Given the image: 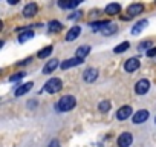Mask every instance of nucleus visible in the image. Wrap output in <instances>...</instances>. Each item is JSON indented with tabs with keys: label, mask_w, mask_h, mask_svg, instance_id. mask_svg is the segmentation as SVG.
Listing matches in <instances>:
<instances>
[{
	"label": "nucleus",
	"mask_w": 156,
	"mask_h": 147,
	"mask_svg": "<svg viewBox=\"0 0 156 147\" xmlns=\"http://www.w3.org/2000/svg\"><path fill=\"white\" fill-rule=\"evenodd\" d=\"M104 11H106V14H109V16H116V14L121 13V5H119V3H109Z\"/></svg>",
	"instance_id": "dca6fc26"
},
{
	"label": "nucleus",
	"mask_w": 156,
	"mask_h": 147,
	"mask_svg": "<svg viewBox=\"0 0 156 147\" xmlns=\"http://www.w3.org/2000/svg\"><path fill=\"white\" fill-rule=\"evenodd\" d=\"M81 34V28L80 26H72L69 29V32L66 34V41H73L78 38V35Z\"/></svg>",
	"instance_id": "9b49d317"
},
{
	"label": "nucleus",
	"mask_w": 156,
	"mask_h": 147,
	"mask_svg": "<svg viewBox=\"0 0 156 147\" xmlns=\"http://www.w3.org/2000/svg\"><path fill=\"white\" fill-rule=\"evenodd\" d=\"M147 25H148V22H147V20H139V22H138V23H136V25L132 28V34H133V35L141 34V31H142Z\"/></svg>",
	"instance_id": "a211bd4d"
},
{
	"label": "nucleus",
	"mask_w": 156,
	"mask_h": 147,
	"mask_svg": "<svg viewBox=\"0 0 156 147\" xmlns=\"http://www.w3.org/2000/svg\"><path fill=\"white\" fill-rule=\"evenodd\" d=\"M154 55H156V46H153L147 51V57H154Z\"/></svg>",
	"instance_id": "cd10ccee"
},
{
	"label": "nucleus",
	"mask_w": 156,
	"mask_h": 147,
	"mask_svg": "<svg viewBox=\"0 0 156 147\" xmlns=\"http://www.w3.org/2000/svg\"><path fill=\"white\" fill-rule=\"evenodd\" d=\"M148 48H151V41H150V40H147V41H141L139 46H138V51L144 52V51H147Z\"/></svg>",
	"instance_id": "a878e982"
},
{
	"label": "nucleus",
	"mask_w": 156,
	"mask_h": 147,
	"mask_svg": "<svg viewBox=\"0 0 156 147\" xmlns=\"http://www.w3.org/2000/svg\"><path fill=\"white\" fill-rule=\"evenodd\" d=\"M150 91V81L147 78H141L136 84H135V92L138 95H144Z\"/></svg>",
	"instance_id": "7ed1b4c3"
},
{
	"label": "nucleus",
	"mask_w": 156,
	"mask_h": 147,
	"mask_svg": "<svg viewBox=\"0 0 156 147\" xmlns=\"http://www.w3.org/2000/svg\"><path fill=\"white\" fill-rule=\"evenodd\" d=\"M130 115H132V107H130V106H122V107H119L118 112H116V118H118L119 121L127 120Z\"/></svg>",
	"instance_id": "1a4fd4ad"
},
{
	"label": "nucleus",
	"mask_w": 156,
	"mask_h": 147,
	"mask_svg": "<svg viewBox=\"0 0 156 147\" xmlns=\"http://www.w3.org/2000/svg\"><path fill=\"white\" fill-rule=\"evenodd\" d=\"M48 147H60V141H58V139H52Z\"/></svg>",
	"instance_id": "c85d7f7f"
},
{
	"label": "nucleus",
	"mask_w": 156,
	"mask_h": 147,
	"mask_svg": "<svg viewBox=\"0 0 156 147\" xmlns=\"http://www.w3.org/2000/svg\"><path fill=\"white\" fill-rule=\"evenodd\" d=\"M116 32V25H113V23H107L103 29H101V34L103 35H112V34H115Z\"/></svg>",
	"instance_id": "6ab92c4d"
},
{
	"label": "nucleus",
	"mask_w": 156,
	"mask_h": 147,
	"mask_svg": "<svg viewBox=\"0 0 156 147\" xmlns=\"http://www.w3.org/2000/svg\"><path fill=\"white\" fill-rule=\"evenodd\" d=\"M61 28H63L61 23L57 22V20H52V22L48 25V31H49V32H57V31H60Z\"/></svg>",
	"instance_id": "412c9836"
},
{
	"label": "nucleus",
	"mask_w": 156,
	"mask_h": 147,
	"mask_svg": "<svg viewBox=\"0 0 156 147\" xmlns=\"http://www.w3.org/2000/svg\"><path fill=\"white\" fill-rule=\"evenodd\" d=\"M81 63H83V58H78V57L69 58V60H66V61L61 63V69H69V67H73V66L81 64Z\"/></svg>",
	"instance_id": "ddd939ff"
},
{
	"label": "nucleus",
	"mask_w": 156,
	"mask_h": 147,
	"mask_svg": "<svg viewBox=\"0 0 156 147\" xmlns=\"http://www.w3.org/2000/svg\"><path fill=\"white\" fill-rule=\"evenodd\" d=\"M148 110H145V109H141V110H138L135 115H133V118H132V121H133V124H142V123H145L147 120H148Z\"/></svg>",
	"instance_id": "423d86ee"
},
{
	"label": "nucleus",
	"mask_w": 156,
	"mask_h": 147,
	"mask_svg": "<svg viewBox=\"0 0 156 147\" xmlns=\"http://www.w3.org/2000/svg\"><path fill=\"white\" fill-rule=\"evenodd\" d=\"M132 142H133V136L129 132H122L118 136V147H130Z\"/></svg>",
	"instance_id": "39448f33"
},
{
	"label": "nucleus",
	"mask_w": 156,
	"mask_h": 147,
	"mask_svg": "<svg viewBox=\"0 0 156 147\" xmlns=\"http://www.w3.org/2000/svg\"><path fill=\"white\" fill-rule=\"evenodd\" d=\"M2 46H3V41H2V40H0V48H2Z\"/></svg>",
	"instance_id": "473e14b6"
},
{
	"label": "nucleus",
	"mask_w": 156,
	"mask_h": 147,
	"mask_svg": "<svg viewBox=\"0 0 156 147\" xmlns=\"http://www.w3.org/2000/svg\"><path fill=\"white\" fill-rule=\"evenodd\" d=\"M139 66H141V61H139L138 58H129V60H126V63H124V69H126L127 72H135V70L139 69Z\"/></svg>",
	"instance_id": "0eeeda50"
},
{
	"label": "nucleus",
	"mask_w": 156,
	"mask_h": 147,
	"mask_svg": "<svg viewBox=\"0 0 156 147\" xmlns=\"http://www.w3.org/2000/svg\"><path fill=\"white\" fill-rule=\"evenodd\" d=\"M78 17H81V13H80V11H78L76 14H73V16H69L70 20H75V19H78Z\"/></svg>",
	"instance_id": "c756f323"
},
{
	"label": "nucleus",
	"mask_w": 156,
	"mask_h": 147,
	"mask_svg": "<svg viewBox=\"0 0 156 147\" xmlns=\"http://www.w3.org/2000/svg\"><path fill=\"white\" fill-rule=\"evenodd\" d=\"M37 13H38V6H37V3H28V5L23 8V17H26V19L34 17Z\"/></svg>",
	"instance_id": "6e6552de"
},
{
	"label": "nucleus",
	"mask_w": 156,
	"mask_h": 147,
	"mask_svg": "<svg viewBox=\"0 0 156 147\" xmlns=\"http://www.w3.org/2000/svg\"><path fill=\"white\" fill-rule=\"evenodd\" d=\"M25 75H26L25 72H19V74H16V75L9 77V81H19V80H22V78H23Z\"/></svg>",
	"instance_id": "bb28decb"
},
{
	"label": "nucleus",
	"mask_w": 156,
	"mask_h": 147,
	"mask_svg": "<svg viewBox=\"0 0 156 147\" xmlns=\"http://www.w3.org/2000/svg\"><path fill=\"white\" fill-rule=\"evenodd\" d=\"M109 22H97V23H90V29L92 31H101Z\"/></svg>",
	"instance_id": "393cba45"
},
{
	"label": "nucleus",
	"mask_w": 156,
	"mask_h": 147,
	"mask_svg": "<svg viewBox=\"0 0 156 147\" xmlns=\"http://www.w3.org/2000/svg\"><path fill=\"white\" fill-rule=\"evenodd\" d=\"M32 83L29 81V83H25V84H22V86H19L17 89H16V92H14V95L16 97H22V95H25V94H28L31 89H32Z\"/></svg>",
	"instance_id": "4468645a"
},
{
	"label": "nucleus",
	"mask_w": 156,
	"mask_h": 147,
	"mask_svg": "<svg viewBox=\"0 0 156 147\" xmlns=\"http://www.w3.org/2000/svg\"><path fill=\"white\" fill-rule=\"evenodd\" d=\"M144 11V5L142 3H133L127 8V13H129V17H133V16H139L141 13Z\"/></svg>",
	"instance_id": "f8f14e48"
},
{
	"label": "nucleus",
	"mask_w": 156,
	"mask_h": 147,
	"mask_svg": "<svg viewBox=\"0 0 156 147\" xmlns=\"http://www.w3.org/2000/svg\"><path fill=\"white\" fill-rule=\"evenodd\" d=\"M52 49H54L52 46H48V48H43V49H41V51H40V52L37 54V57H38V58H46V57H49V55L52 54Z\"/></svg>",
	"instance_id": "5701e85b"
},
{
	"label": "nucleus",
	"mask_w": 156,
	"mask_h": 147,
	"mask_svg": "<svg viewBox=\"0 0 156 147\" xmlns=\"http://www.w3.org/2000/svg\"><path fill=\"white\" fill-rule=\"evenodd\" d=\"M129 48H130V43H129V41H122L121 45H118V46L113 49V52H115V54H121V52H126Z\"/></svg>",
	"instance_id": "4be33fe9"
},
{
	"label": "nucleus",
	"mask_w": 156,
	"mask_h": 147,
	"mask_svg": "<svg viewBox=\"0 0 156 147\" xmlns=\"http://www.w3.org/2000/svg\"><path fill=\"white\" fill-rule=\"evenodd\" d=\"M19 2H20V0H8V3H9V5H17Z\"/></svg>",
	"instance_id": "7c9ffc66"
},
{
	"label": "nucleus",
	"mask_w": 156,
	"mask_h": 147,
	"mask_svg": "<svg viewBox=\"0 0 156 147\" xmlns=\"http://www.w3.org/2000/svg\"><path fill=\"white\" fill-rule=\"evenodd\" d=\"M61 88H63V81L60 78H51L44 84V91L48 94H57V92L61 91Z\"/></svg>",
	"instance_id": "f03ea898"
},
{
	"label": "nucleus",
	"mask_w": 156,
	"mask_h": 147,
	"mask_svg": "<svg viewBox=\"0 0 156 147\" xmlns=\"http://www.w3.org/2000/svg\"><path fill=\"white\" fill-rule=\"evenodd\" d=\"M110 106H112V104H110V101H109V100H104V101H101V103H100V107H98V109H100L103 113H106V112H109V110H110Z\"/></svg>",
	"instance_id": "b1692460"
},
{
	"label": "nucleus",
	"mask_w": 156,
	"mask_h": 147,
	"mask_svg": "<svg viewBox=\"0 0 156 147\" xmlns=\"http://www.w3.org/2000/svg\"><path fill=\"white\" fill-rule=\"evenodd\" d=\"M75 104H76V100H75L73 95H64L58 100L55 107H57L58 112H69L75 107Z\"/></svg>",
	"instance_id": "f257e3e1"
},
{
	"label": "nucleus",
	"mask_w": 156,
	"mask_h": 147,
	"mask_svg": "<svg viewBox=\"0 0 156 147\" xmlns=\"http://www.w3.org/2000/svg\"><path fill=\"white\" fill-rule=\"evenodd\" d=\"M83 2V0H58V5L60 8H64V9H72L75 6H78Z\"/></svg>",
	"instance_id": "9d476101"
},
{
	"label": "nucleus",
	"mask_w": 156,
	"mask_h": 147,
	"mask_svg": "<svg viewBox=\"0 0 156 147\" xmlns=\"http://www.w3.org/2000/svg\"><path fill=\"white\" fill-rule=\"evenodd\" d=\"M2 28H3V22L0 20V31H2Z\"/></svg>",
	"instance_id": "2f4dec72"
},
{
	"label": "nucleus",
	"mask_w": 156,
	"mask_h": 147,
	"mask_svg": "<svg viewBox=\"0 0 156 147\" xmlns=\"http://www.w3.org/2000/svg\"><path fill=\"white\" fill-rule=\"evenodd\" d=\"M32 37H34V32L29 31V29H26V31H23V32L19 35V41H20V43H25V41L31 40Z\"/></svg>",
	"instance_id": "aec40b11"
},
{
	"label": "nucleus",
	"mask_w": 156,
	"mask_h": 147,
	"mask_svg": "<svg viewBox=\"0 0 156 147\" xmlns=\"http://www.w3.org/2000/svg\"><path fill=\"white\" fill-rule=\"evenodd\" d=\"M98 78V70L95 67H87L84 72H83V80L86 83H94L95 80Z\"/></svg>",
	"instance_id": "20e7f679"
},
{
	"label": "nucleus",
	"mask_w": 156,
	"mask_h": 147,
	"mask_svg": "<svg viewBox=\"0 0 156 147\" xmlns=\"http://www.w3.org/2000/svg\"><path fill=\"white\" fill-rule=\"evenodd\" d=\"M58 67V60H49L46 64H44V67H43V74H46V75H48V74H52L55 69Z\"/></svg>",
	"instance_id": "2eb2a0df"
},
{
	"label": "nucleus",
	"mask_w": 156,
	"mask_h": 147,
	"mask_svg": "<svg viewBox=\"0 0 156 147\" xmlns=\"http://www.w3.org/2000/svg\"><path fill=\"white\" fill-rule=\"evenodd\" d=\"M89 54H90V46H87V45H83V46H80L76 49V57L78 58L84 60V57H87Z\"/></svg>",
	"instance_id": "f3484780"
},
{
	"label": "nucleus",
	"mask_w": 156,
	"mask_h": 147,
	"mask_svg": "<svg viewBox=\"0 0 156 147\" xmlns=\"http://www.w3.org/2000/svg\"><path fill=\"white\" fill-rule=\"evenodd\" d=\"M154 123H156V118H154Z\"/></svg>",
	"instance_id": "72a5a7b5"
}]
</instances>
